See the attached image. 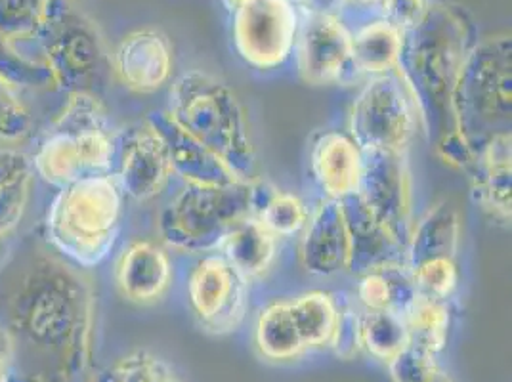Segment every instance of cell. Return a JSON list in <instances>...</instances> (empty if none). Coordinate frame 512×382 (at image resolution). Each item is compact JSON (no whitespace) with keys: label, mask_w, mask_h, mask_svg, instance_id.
I'll return each instance as SVG.
<instances>
[{"label":"cell","mask_w":512,"mask_h":382,"mask_svg":"<svg viewBox=\"0 0 512 382\" xmlns=\"http://www.w3.org/2000/svg\"><path fill=\"white\" fill-rule=\"evenodd\" d=\"M27 174H33L29 155L16 148H0V191Z\"/></svg>","instance_id":"obj_42"},{"label":"cell","mask_w":512,"mask_h":382,"mask_svg":"<svg viewBox=\"0 0 512 382\" xmlns=\"http://www.w3.org/2000/svg\"><path fill=\"white\" fill-rule=\"evenodd\" d=\"M472 201L499 226H511V132L482 142L469 170Z\"/></svg>","instance_id":"obj_17"},{"label":"cell","mask_w":512,"mask_h":382,"mask_svg":"<svg viewBox=\"0 0 512 382\" xmlns=\"http://www.w3.org/2000/svg\"><path fill=\"white\" fill-rule=\"evenodd\" d=\"M172 262L167 249L150 239L130 241L115 264L119 293L134 304H155L163 300L172 285Z\"/></svg>","instance_id":"obj_18"},{"label":"cell","mask_w":512,"mask_h":382,"mask_svg":"<svg viewBox=\"0 0 512 382\" xmlns=\"http://www.w3.org/2000/svg\"><path fill=\"white\" fill-rule=\"evenodd\" d=\"M67 96L64 111L31 159L33 172L58 190L85 176L111 174L117 151V136L100 98L86 92Z\"/></svg>","instance_id":"obj_5"},{"label":"cell","mask_w":512,"mask_h":382,"mask_svg":"<svg viewBox=\"0 0 512 382\" xmlns=\"http://www.w3.org/2000/svg\"><path fill=\"white\" fill-rule=\"evenodd\" d=\"M232 14L235 52L245 64L274 71L293 58L300 27L293 0H245Z\"/></svg>","instance_id":"obj_10"},{"label":"cell","mask_w":512,"mask_h":382,"mask_svg":"<svg viewBox=\"0 0 512 382\" xmlns=\"http://www.w3.org/2000/svg\"><path fill=\"white\" fill-rule=\"evenodd\" d=\"M115 159L117 174L113 176L119 188L138 203L157 197L174 176L169 149L148 121L117 138Z\"/></svg>","instance_id":"obj_14"},{"label":"cell","mask_w":512,"mask_h":382,"mask_svg":"<svg viewBox=\"0 0 512 382\" xmlns=\"http://www.w3.org/2000/svg\"><path fill=\"white\" fill-rule=\"evenodd\" d=\"M310 170L325 199L344 201L360 188L363 151L348 132H321L310 149Z\"/></svg>","instance_id":"obj_19"},{"label":"cell","mask_w":512,"mask_h":382,"mask_svg":"<svg viewBox=\"0 0 512 382\" xmlns=\"http://www.w3.org/2000/svg\"><path fill=\"white\" fill-rule=\"evenodd\" d=\"M33 130V117L20 98V88L0 77V142L18 144Z\"/></svg>","instance_id":"obj_33"},{"label":"cell","mask_w":512,"mask_h":382,"mask_svg":"<svg viewBox=\"0 0 512 382\" xmlns=\"http://www.w3.org/2000/svg\"><path fill=\"white\" fill-rule=\"evenodd\" d=\"M159 132L171 157L172 174L192 186H222L241 182L207 148L178 127L167 111H155L146 119Z\"/></svg>","instance_id":"obj_20"},{"label":"cell","mask_w":512,"mask_h":382,"mask_svg":"<svg viewBox=\"0 0 512 382\" xmlns=\"http://www.w3.org/2000/svg\"><path fill=\"white\" fill-rule=\"evenodd\" d=\"M417 111L394 73L369 77L354 98L348 134L363 153H407L417 130Z\"/></svg>","instance_id":"obj_9"},{"label":"cell","mask_w":512,"mask_h":382,"mask_svg":"<svg viewBox=\"0 0 512 382\" xmlns=\"http://www.w3.org/2000/svg\"><path fill=\"white\" fill-rule=\"evenodd\" d=\"M511 33L478 39L453 90V119L478 148L495 134L511 132Z\"/></svg>","instance_id":"obj_7"},{"label":"cell","mask_w":512,"mask_h":382,"mask_svg":"<svg viewBox=\"0 0 512 382\" xmlns=\"http://www.w3.org/2000/svg\"><path fill=\"white\" fill-rule=\"evenodd\" d=\"M216 253L226 256L234 268L253 281L272 270L278 256V237L249 214L235 224Z\"/></svg>","instance_id":"obj_23"},{"label":"cell","mask_w":512,"mask_h":382,"mask_svg":"<svg viewBox=\"0 0 512 382\" xmlns=\"http://www.w3.org/2000/svg\"><path fill=\"white\" fill-rule=\"evenodd\" d=\"M44 6L46 0H0V37L12 44L23 58L41 27Z\"/></svg>","instance_id":"obj_31"},{"label":"cell","mask_w":512,"mask_h":382,"mask_svg":"<svg viewBox=\"0 0 512 382\" xmlns=\"http://www.w3.org/2000/svg\"><path fill=\"white\" fill-rule=\"evenodd\" d=\"M337 302V325L335 335L331 340V348L342 358H352L360 348V321L362 312L358 308L356 298L348 297L346 293L335 295Z\"/></svg>","instance_id":"obj_37"},{"label":"cell","mask_w":512,"mask_h":382,"mask_svg":"<svg viewBox=\"0 0 512 382\" xmlns=\"http://www.w3.org/2000/svg\"><path fill=\"white\" fill-rule=\"evenodd\" d=\"M432 146L438 159L451 169L469 172L476 161L478 148L459 128H451L448 132L440 134L436 140H432Z\"/></svg>","instance_id":"obj_38"},{"label":"cell","mask_w":512,"mask_h":382,"mask_svg":"<svg viewBox=\"0 0 512 382\" xmlns=\"http://www.w3.org/2000/svg\"><path fill=\"white\" fill-rule=\"evenodd\" d=\"M67 94L98 96L113 77L111 52L98 25L69 0H46L43 22L27 50ZM25 50V54H27Z\"/></svg>","instance_id":"obj_6"},{"label":"cell","mask_w":512,"mask_h":382,"mask_svg":"<svg viewBox=\"0 0 512 382\" xmlns=\"http://www.w3.org/2000/svg\"><path fill=\"white\" fill-rule=\"evenodd\" d=\"M417 297L406 264H386L358 276L356 302L367 312L404 314Z\"/></svg>","instance_id":"obj_27"},{"label":"cell","mask_w":512,"mask_h":382,"mask_svg":"<svg viewBox=\"0 0 512 382\" xmlns=\"http://www.w3.org/2000/svg\"><path fill=\"white\" fill-rule=\"evenodd\" d=\"M12 323L33 346L46 348L71 375L85 369L94 300L85 279L60 262H41L12 300Z\"/></svg>","instance_id":"obj_2"},{"label":"cell","mask_w":512,"mask_h":382,"mask_svg":"<svg viewBox=\"0 0 512 382\" xmlns=\"http://www.w3.org/2000/svg\"><path fill=\"white\" fill-rule=\"evenodd\" d=\"M360 342L377 360H394L407 348V331L404 316L396 312H367L362 310Z\"/></svg>","instance_id":"obj_30"},{"label":"cell","mask_w":512,"mask_h":382,"mask_svg":"<svg viewBox=\"0 0 512 382\" xmlns=\"http://www.w3.org/2000/svg\"><path fill=\"white\" fill-rule=\"evenodd\" d=\"M125 193L113 174H92L58 190L48 214L50 245L79 268H96L113 253L123 226Z\"/></svg>","instance_id":"obj_4"},{"label":"cell","mask_w":512,"mask_h":382,"mask_svg":"<svg viewBox=\"0 0 512 382\" xmlns=\"http://www.w3.org/2000/svg\"><path fill=\"white\" fill-rule=\"evenodd\" d=\"M417 295L448 302L461 285L457 256H432L407 268Z\"/></svg>","instance_id":"obj_32"},{"label":"cell","mask_w":512,"mask_h":382,"mask_svg":"<svg viewBox=\"0 0 512 382\" xmlns=\"http://www.w3.org/2000/svg\"><path fill=\"white\" fill-rule=\"evenodd\" d=\"M476 41L467 10L449 0L428 2L423 20L402 35L396 75L430 140L455 128L453 90Z\"/></svg>","instance_id":"obj_1"},{"label":"cell","mask_w":512,"mask_h":382,"mask_svg":"<svg viewBox=\"0 0 512 382\" xmlns=\"http://www.w3.org/2000/svg\"><path fill=\"white\" fill-rule=\"evenodd\" d=\"M111 67L113 75L130 90L140 94L157 92L171 81V41L159 29L132 31L111 54Z\"/></svg>","instance_id":"obj_15"},{"label":"cell","mask_w":512,"mask_h":382,"mask_svg":"<svg viewBox=\"0 0 512 382\" xmlns=\"http://www.w3.org/2000/svg\"><path fill=\"white\" fill-rule=\"evenodd\" d=\"M356 199L388 234L406 247L413 226L407 153H363L362 182Z\"/></svg>","instance_id":"obj_12"},{"label":"cell","mask_w":512,"mask_h":382,"mask_svg":"<svg viewBox=\"0 0 512 382\" xmlns=\"http://www.w3.org/2000/svg\"><path fill=\"white\" fill-rule=\"evenodd\" d=\"M394 382H453L448 373L438 365L434 354L404 348L396 358L388 361Z\"/></svg>","instance_id":"obj_35"},{"label":"cell","mask_w":512,"mask_h":382,"mask_svg":"<svg viewBox=\"0 0 512 382\" xmlns=\"http://www.w3.org/2000/svg\"><path fill=\"white\" fill-rule=\"evenodd\" d=\"M109 382H182L171 365L148 352H134L106 375Z\"/></svg>","instance_id":"obj_34"},{"label":"cell","mask_w":512,"mask_h":382,"mask_svg":"<svg viewBox=\"0 0 512 382\" xmlns=\"http://www.w3.org/2000/svg\"><path fill=\"white\" fill-rule=\"evenodd\" d=\"M251 216L274 235L295 237L304 230L310 211L297 193L281 190L268 180L251 182Z\"/></svg>","instance_id":"obj_24"},{"label":"cell","mask_w":512,"mask_h":382,"mask_svg":"<svg viewBox=\"0 0 512 382\" xmlns=\"http://www.w3.org/2000/svg\"><path fill=\"white\" fill-rule=\"evenodd\" d=\"M186 297L197 323L213 335H228L249 310V279L220 253H207L193 264Z\"/></svg>","instance_id":"obj_11"},{"label":"cell","mask_w":512,"mask_h":382,"mask_svg":"<svg viewBox=\"0 0 512 382\" xmlns=\"http://www.w3.org/2000/svg\"><path fill=\"white\" fill-rule=\"evenodd\" d=\"M258 352L272 361H291L306 352L291 300H274L266 304L255 323Z\"/></svg>","instance_id":"obj_26"},{"label":"cell","mask_w":512,"mask_h":382,"mask_svg":"<svg viewBox=\"0 0 512 382\" xmlns=\"http://www.w3.org/2000/svg\"><path fill=\"white\" fill-rule=\"evenodd\" d=\"M461 245V218L459 211L442 199L427 213L413 222L406 241V268L432 256H457Z\"/></svg>","instance_id":"obj_22"},{"label":"cell","mask_w":512,"mask_h":382,"mask_svg":"<svg viewBox=\"0 0 512 382\" xmlns=\"http://www.w3.org/2000/svg\"><path fill=\"white\" fill-rule=\"evenodd\" d=\"M428 0H384L383 20L406 33L423 20Z\"/></svg>","instance_id":"obj_41"},{"label":"cell","mask_w":512,"mask_h":382,"mask_svg":"<svg viewBox=\"0 0 512 382\" xmlns=\"http://www.w3.org/2000/svg\"><path fill=\"white\" fill-rule=\"evenodd\" d=\"M344 220L348 228L350 255L346 272L362 276L369 270L386 264H406V247L398 243L383 226L363 209L362 203L354 197L341 201Z\"/></svg>","instance_id":"obj_21"},{"label":"cell","mask_w":512,"mask_h":382,"mask_svg":"<svg viewBox=\"0 0 512 382\" xmlns=\"http://www.w3.org/2000/svg\"><path fill=\"white\" fill-rule=\"evenodd\" d=\"M249 182L222 186L184 184L159 214L157 232L161 243L180 253H216L235 224L251 214Z\"/></svg>","instance_id":"obj_8"},{"label":"cell","mask_w":512,"mask_h":382,"mask_svg":"<svg viewBox=\"0 0 512 382\" xmlns=\"http://www.w3.org/2000/svg\"><path fill=\"white\" fill-rule=\"evenodd\" d=\"M348 255L350 241L341 201L325 199L300 232V264L310 276H339L348 268Z\"/></svg>","instance_id":"obj_16"},{"label":"cell","mask_w":512,"mask_h":382,"mask_svg":"<svg viewBox=\"0 0 512 382\" xmlns=\"http://www.w3.org/2000/svg\"><path fill=\"white\" fill-rule=\"evenodd\" d=\"M0 77H4L16 88H23V86L41 88V86L54 85L46 65L25 60L22 54L2 37H0Z\"/></svg>","instance_id":"obj_36"},{"label":"cell","mask_w":512,"mask_h":382,"mask_svg":"<svg viewBox=\"0 0 512 382\" xmlns=\"http://www.w3.org/2000/svg\"><path fill=\"white\" fill-rule=\"evenodd\" d=\"M167 115L209 149L237 180L255 178L256 153L245 109L222 79L190 69L172 81Z\"/></svg>","instance_id":"obj_3"},{"label":"cell","mask_w":512,"mask_h":382,"mask_svg":"<svg viewBox=\"0 0 512 382\" xmlns=\"http://www.w3.org/2000/svg\"><path fill=\"white\" fill-rule=\"evenodd\" d=\"M293 54L306 85H344L360 77L352 62V35L329 10H312L300 20Z\"/></svg>","instance_id":"obj_13"},{"label":"cell","mask_w":512,"mask_h":382,"mask_svg":"<svg viewBox=\"0 0 512 382\" xmlns=\"http://www.w3.org/2000/svg\"><path fill=\"white\" fill-rule=\"evenodd\" d=\"M383 2L384 0H337V8L333 14L350 33H354L365 23L383 18Z\"/></svg>","instance_id":"obj_40"},{"label":"cell","mask_w":512,"mask_h":382,"mask_svg":"<svg viewBox=\"0 0 512 382\" xmlns=\"http://www.w3.org/2000/svg\"><path fill=\"white\" fill-rule=\"evenodd\" d=\"M402 316L406 323L407 346L434 356L446 348L451 325L448 302L417 295Z\"/></svg>","instance_id":"obj_28"},{"label":"cell","mask_w":512,"mask_h":382,"mask_svg":"<svg viewBox=\"0 0 512 382\" xmlns=\"http://www.w3.org/2000/svg\"><path fill=\"white\" fill-rule=\"evenodd\" d=\"M2 237H4V235L0 234V239H2Z\"/></svg>","instance_id":"obj_44"},{"label":"cell","mask_w":512,"mask_h":382,"mask_svg":"<svg viewBox=\"0 0 512 382\" xmlns=\"http://www.w3.org/2000/svg\"><path fill=\"white\" fill-rule=\"evenodd\" d=\"M350 35L352 62L360 77H379L396 71L402 50V31L379 18L358 27Z\"/></svg>","instance_id":"obj_25"},{"label":"cell","mask_w":512,"mask_h":382,"mask_svg":"<svg viewBox=\"0 0 512 382\" xmlns=\"http://www.w3.org/2000/svg\"><path fill=\"white\" fill-rule=\"evenodd\" d=\"M289 300L306 350L331 346L337 325L335 295L325 291H308Z\"/></svg>","instance_id":"obj_29"},{"label":"cell","mask_w":512,"mask_h":382,"mask_svg":"<svg viewBox=\"0 0 512 382\" xmlns=\"http://www.w3.org/2000/svg\"><path fill=\"white\" fill-rule=\"evenodd\" d=\"M224 2V6L230 10V12H234L237 6H241L245 0H222Z\"/></svg>","instance_id":"obj_43"},{"label":"cell","mask_w":512,"mask_h":382,"mask_svg":"<svg viewBox=\"0 0 512 382\" xmlns=\"http://www.w3.org/2000/svg\"><path fill=\"white\" fill-rule=\"evenodd\" d=\"M33 174H27L0 191V234L6 235L22 220Z\"/></svg>","instance_id":"obj_39"}]
</instances>
